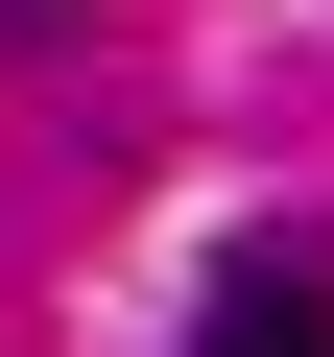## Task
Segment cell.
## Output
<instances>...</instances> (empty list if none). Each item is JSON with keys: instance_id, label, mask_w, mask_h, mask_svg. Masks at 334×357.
<instances>
[{"instance_id": "1", "label": "cell", "mask_w": 334, "mask_h": 357, "mask_svg": "<svg viewBox=\"0 0 334 357\" xmlns=\"http://www.w3.org/2000/svg\"><path fill=\"white\" fill-rule=\"evenodd\" d=\"M191 357H334V286H310V262H239V286L191 310Z\"/></svg>"}, {"instance_id": "2", "label": "cell", "mask_w": 334, "mask_h": 357, "mask_svg": "<svg viewBox=\"0 0 334 357\" xmlns=\"http://www.w3.org/2000/svg\"><path fill=\"white\" fill-rule=\"evenodd\" d=\"M0 24H72V0H0Z\"/></svg>"}]
</instances>
